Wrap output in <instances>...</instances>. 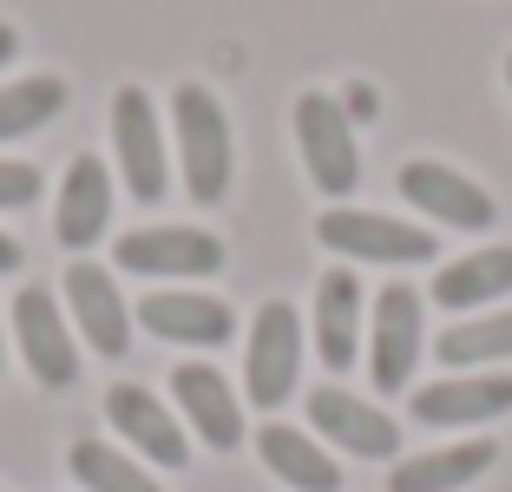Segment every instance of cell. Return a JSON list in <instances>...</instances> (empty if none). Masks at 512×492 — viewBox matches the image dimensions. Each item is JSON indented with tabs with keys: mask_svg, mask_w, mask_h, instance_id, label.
Returning <instances> with one entry per match:
<instances>
[{
	"mask_svg": "<svg viewBox=\"0 0 512 492\" xmlns=\"http://www.w3.org/2000/svg\"><path fill=\"white\" fill-rule=\"evenodd\" d=\"M171 125H178V164H184V191L197 204H224L230 197V119L217 92L178 86L171 99Z\"/></svg>",
	"mask_w": 512,
	"mask_h": 492,
	"instance_id": "cell-1",
	"label": "cell"
},
{
	"mask_svg": "<svg viewBox=\"0 0 512 492\" xmlns=\"http://www.w3.org/2000/svg\"><path fill=\"white\" fill-rule=\"evenodd\" d=\"M296 151L302 171L322 197H348L362 184V151H355V119L329 92H302L296 99Z\"/></svg>",
	"mask_w": 512,
	"mask_h": 492,
	"instance_id": "cell-2",
	"label": "cell"
},
{
	"mask_svg": "<svg viewBox=\"0 0 512 492\" xmlns=\"http://www.w3.org/2000/svg\"><path fill=\"white\" fill-rule=\"evenodd\" d=\"M296 374H302V322L289 302H263L250 322V342H243V394L270 414L296 394Z\"/></svg>",
	"mask_w": 512,
	"mask_h": 492,
	"instance_id": "cell-3",
	"label": "cell"
},
{
	"mask_svg": "<svg viewBox=\"0 0 512 492\" xmlns=\"http://www.w3.org/2000/svg\"><path fill=\"white\" fill-rule=\"evenodd\" d=\"M316 237H322V250L355 256V263H394V269L434 263V237L414 230V224H401V217H381V210L335 204V210H322V217H316Z\"/></svg>",
	"mask_w": 512,
	"mask_h": 492,
	"instance_id": "cell-4",
	"label": "cell"
},
{
	"mask_svg": "<svg viewBox=\"0 0 512 492\" xmlns=\"http://www.w3.org/2000/svg\"><path fill=\"white\" fill-rule=\"evenodd\" d=\"M112 151H119L125 191H132L138 204H158V197L171 191L165 125H158V112H151L145 86H119V99H112Z\"/></svg>",
	"mask_w": 512,
	"mask_h": 492,
	"instance_id": "cell-5",
	"label": "cell"
},
{
	"mask_svg": "<svg viewBox=\"0 0 512 492\" xmlns=\"http://www.w3.org/2000/svg\"><path fill=\"white\" fill-rule=\"evenodd\" d=\"M421 296L407 283H388L375 296V328H368V374H375L381 394H401L414 381V361H421Z\"/></svg>",
	"mask_w": 512,
	"mask_h": 492,
	"instance_id": "cell-6",
	"label": "cell"
},
{
	"mask_svg": "<svg viewBox=\"0 0 512 492\" xmlns=\"http://www.w3.org/2000/svg\"><path fill=\"white\" fill-rule=\"evenodd\" d=\"M119 269L132 276H217L224 269V243L211 230H191V224H158V230H125L112 243Z\"/></svg>",
	"mask_w": 512,
	"mask_h": 492,
	"instance_id": "cell-7",
	"label": "cell"
},
{
	"mask_svg": "<svg viewBox=\"0 0 512 492\" xmlns=\"http://www.w3.org/2000/svg\"><path fill=\"white\" fill-rule=\"evenodd\" d=\"M401 197L414 210H427L434 224H453V230H493V197L467 178V171H453L440 158H414L401 164Z\"/></svg>",
	"mask_w": 512,
	"mask_h": 492,
	"instance_id": "cell-8",
	"label": "cell"
},
{
	"mask_svg": "<svg viewBox=\"0 0 512 492\" xmlns=\"http://www.w3.org/2000/svg\"><path fill=\"white\" fill-rule=\"evenodd\" d=\"M14 342H20V355H27L33 381H46V388H73L79 381V348H73V335H66V315L40 283L14 296Z\"/></svg>",
	"mask_w": 512,
	"mask_h": 492,
	"instance_id": "cell-9",
	"label": "cell"
},
{
	"mask_svg": "<svg viewBox=\"0 0 512 492\" xmlns=\"http://www.w3.org/2000/svg\"><path fill=\"white\" fill-rule=\"evenodd\" d=\"M171 394H178V407H184V427H191L211 453H237L243 447V401L230 394V381L211 368V361H178Z\"/></svg>",
	"mask_w": 512,
	"mask_h": 492,
	"instance_id": "cell-10",
	"label": "cell"
},
{
	"mask_svg": "<svg viewBox=\"0 0 512 492\" xmlns=\"http://www.w3.org/2000/svg\"><path fill=\"white\" fill-rule=\"evenodd\" d=\"M106 420L138 453H151V466H191V433L178 427V414L165 401H151V388H138V381L106 388Z\"/></svg>",
	"mask_w": 512,
	"mask_h": 492,
	"instance_id": "cell-11",
	"label": "cell"
},
{
	"mask_svg": "<svg viewBox=\"0 0 512 492\" xmlns=\"http://www.w3.org/2000/svg\"><path fill=\"white\" fill-rule=\"evenodd\" d=\"M138 322L158 335V342H184V348H224L237 335V315L230 302L197 296V289H158V296L138 302Z\"/></svg>",
	"mask_w": 512,
	"mask_h": 492,
	"instance_id": "cell-12",
	"label": "cell"
},
{
	"mask_svg": "<svg viewBox=\"0 0 512 492\" xmlns=\"http://www.w3.org/2000/svg\"><path fill=\"white\" fill-rule=\"evenodd\" d=\"M512 414V374H453L414 388V420L421 427H480V420Z\"/></svg>",
	"mask_w": 512,
	"mask_h": 492,
	"instance_id": "cell-13",
	"label": "cell"
},
{
	"mask_svg": "<svg viewBox=\"0 0 512 492\" xmlns=\"http://www.w3.org/2000/svg\"><path fill=\"white\" fill-rule=\"evenodd\" d=\"M309 420H316V433H329L342 453H362V460H394V453H401V427H394L381 407L355 401L348 388H316L309 394Z\"/></svg>",
	"mask_w": 512,
	"mask_h": 492,
	"instance_id": "cell-14",
	"label": "cell"
},
{
	"mask_svg": "<svg viewBox=\"0 0 512 492\" xmlns=\"http://www.w3.org/2000/svg\"><path fill=\"white\" fill-rule=\"evenodd\" d=\"M66 302H73L79 335H86L99 355H125V342H132V309H125L119 283H112L106 269L79 256V263L66 269Z\"/></svg>",
	"mask_w": 512,
	"mask_h": 492,
	"instance_id": "cell-15",
	"label": "cell"
},
{
	"mask_svg": "<svg viewBox=\"0 0 512 492\" xmlns=\"http://www.w3.org/2000/svg\"><path fill=\"white\" fill-rule=\"evenodd\" d=\"M112 224V171L92 151H79L66 164V184H60V210H53V230H60L66 250H92Z\"/></svg>",
	"mask_w": 512,
	"mask_h": 492,
	"instance_id": "cell-16",
	"label": "cell"
},
{
	"mask_svg": "<svg viewBox=\"0 0 512 492\" xmlns=\"http://www.w3.org/2000/svg\"><path fill=\"white\" fill-rule=\"evenodd\" d=\"M316 355L335 374H348L362 355V283L348 269H329L316 283Z\"/></svg>",
	"mask_w": 512,
	"mask_h": 492,
	"instance_id": "cell-17",
	"label": "cell"
},
{
	"mask_svg": "<svg viewBox=\"0 0 512 492\" xmlns=\"http://www.w3.org/2000/svg\"><path fill=\"white\" fill-rule=\"evenodd\" d=\"M256 453H263V466H270L283 486H296V492H342V466H335L302 427L270 420V427L256 433Z\"/></svg>",
	"mask_w": 512,
	"mask_h": 492,
	"instance_id": "cell-18",
	"label": "cell"
},
{
	"mask_svg": "<svg viewBox=\"0 0 512 492\" xmlns=\"http://www.w3.org/2000/svg\"><path fill=\"white\" fill-rule=\"evenodd\" d=\"M493 460H499L493 440H467V447L414 453V460H394L388 492H453V486H467V479H480Z\"/></svg>",
	"mask_w": 512,
	"mask_h": 492,
	"instance_id": "cell-19",
	"label": "cell"
},
{
	"mask_svg": "<svg viewBox=\"0 0 512 492\" xmlns=\"http://www.w3.org/2000/svg\"><path fill=\"white\" fill-rule=\"evenodd\" d=\"M512 296V250L493 243V250H473L460 263H447L434 276V302L440 309H486V302Z\"/></svg>",
	"mask_w": 512,
	"mask_h": 492,
	"instance_id": "cell-20",
	"label": "cell"
},
{
	"mask_svg": "<svg viewBox=\"0 0 512 492\" xmlns=\"http://www.w3.org/2000/svg\"><path fill=\"white\" fill-rule=\"evenodd\" d=\"M434 355L447 361L453 374H460V368L473 374V368H486V361H512V309H499V315H467V322L440 328Z\"/></svg>",
	"mask_w": 512,
	"mask_h": 492,
	"instance_id": "cell-21",
	"label": "cell"
},
{
	"mask_svg": "<svg viewBox=\"0 0 512 492\" xmlns=\"http://www.w3.org/2000/svg\"><path fill=\"white\" fill-rule=\"evenodd\" d=\"M60 105H66V79H53V73H33V79L0 86V138L40 132L46 119H60Z\"/></svg>",
	"mask_w": 512,
	"mask_h": 492,
	"instance_id": "cell-22",
	"label": "cell"
},
{
	"mask_svg": "<svg viewBox=\"0 0 512 492\" xmlns=\"http://www.w3.org/2000/svg\"><path fill=\"white\" fill-rule=\"evenodd\" d=\"M66 466H73V479H79L86 492H158L145 466L125 460V453H119V447H106V440H73Z\"/></svg>",
	"mask_w": 512,
	"mask_h": 492,
	"instance_id": "cell-23",
	"label": "cell"
},
{
	"mask_svg": "<svg viewBox=\"0 0 512 492\" xmlns=\"http://www.w3.org/2000/svg\"><path fill=\"white\" fill-rule=\"evenodd\" d=\"M40 197V171L20 158H0V210H27Z\"/></svg>",
	"mask_w": 512,
	"mask_h": 492,
	"instance_id": "cell-24",
	"label": "cell"
},
{
	"mask_svg": "<svg viewBox=\"0 0 512 492\" xmlns=\"http://www.w3.org/2000/svg\"><path fill=\"white\" fill-rule=\"evenodd\" d=\"M342 112H348V119H375V92H368V86H348Z\"/></svg>",
	"mask_w": 512,
	"mask_h": 492,
	"instance_id": "cell-25",
	"label": "cell"
},
{
	"mask_svg": "<svg viewBox=\"0 0 512 492\" xmlns=\"http://www.w3.org/2000/svg\"><path fill=\"white\" fill-rule=\"evenodd\" d=\"M14 269H20V243L0 237V276H14Z\"/></svg>",
	"mask_w": 512,
	"mask_h": 492,
	"instance_id": "cell-26",
	"label": "cell"
},
{
	"mask_svg": "<svg viewBox=\"0 0 512 492\" xmlns=\"http://www.w3.org/2000/svg\"><path fill=\"white\" fill-rule=\"evenodd\" d=\"M14 53H20V33H14V27H7V20H0V66L14 60Z\"/></svg>",
	"mask_w": 512,
	"mask_h": 492,
	"instance_id": "cell-27",
	"label": "cell"
},
{
	"mask_svg": "<svg viewBox=\"0 0 512 492\" xmlns=\"http://www.w3.org/2000/svg\"><path fill=\"white\" fill-rule=\"evenodd\" d=\"M0 368H7V328H0Z\"/></svg>",
	"mask_w": 512,
	"mask_h": 492,
	"instance_id": "cell-28",
	"label": "cell"
},
{
	"mask_svg": "<svg viewBox=\"0 0 512 492\" xmlns=\"http://www.w3.org/2000/svg\"><path fill=\"white\" fill-rule=\"evenodd\" d=\"M506 92H512V53H506Z\"/></svg>",
	"mask_w": 512,
	"mask_h": 492,
	"instance_id": "cell-29",
	"label": "cell"
}]
</instances>
